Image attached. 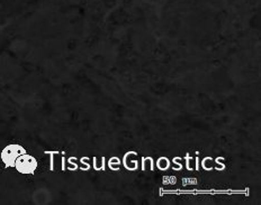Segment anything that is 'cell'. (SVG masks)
Segmentation results:
<instances>
[{
  "label": "cell",
  "mask_w": 261,
  "mask_h": 205,
  "mask_svg": "<svg viewBox=\"0 0 261 205\" xmlns=\"http://www.w3.org/2000/svg\"><path fill=\"white\" fill-rule=\"evenodd\" d=\"M15 167L23 174H33L37 167V161L30 155L21 154L15 161Z\"/></svg>",
  "instance_id": "cell-1"
},
{
  "label": "cell",
  "mask_w": 261,
  "mask_h": 205,
  "mask_svg": "<svg viewBox=\"0 0 261 205\" xmlns=\"http://www.w3.org/2000/svg\"><path fill=\"white\" fill-rule=\"evenodd\" d=\"M21 154H25V150L17 145H12L3 152V160L7 166H15V161Z\"/></svg>",
  "instance_id": "cell-2"
}]
</instances>
